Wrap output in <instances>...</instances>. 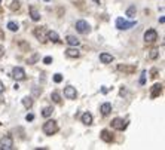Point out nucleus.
Returning a JSON list of instances; mask_svg holds the SVG:
<instances>
[{
  "instance_id": "3",
  "label": "nucleus",
  "mask_w": 165,
  "mask_h": 150,
  "mask_svg": "<svg viewBox=\"0 0 165 150\" xmlns=\"http://www.w3.org/2000/svg\"><path fill=\"white\" fill-rule=\"evenodd\" d=\"M137 24V21H125L124 18H118L116 19V27L119 30H129L131 27H134Z\"/></svg>"
},
{
  "instance_id": "19",
  "label": "nucleus",
  "mask_w": 165,
  "mask_h": 150,
  "mask_svg": "<svg viewBox=\"0 0 165 150\" xmlns=\"http://www.w3.org/2000/svg\"><path fill=\"white\" fill-rule=\"evenodd\" d=\"M66 40H67V43H69L70 46H79V39L74 37V36H67Z\"/></svg>"
},
{
  "instance_id": "10",
  "label": "nucleus",
  "mask_w": 165,
  "mask_h": 150,
  "mask_svg": "<svg viewBox=\"0 0 165 150\" xmlns=\"http://www.w3.org/2000/svg\"><path fill=\"white\" fill-rule=\"evenodd\" d=\"M125 126H127V125H125L124 120L119 119V117H116V119L112 120V128H115V129H124Z\"/></svg>"
},
{
  "instance_id": "22",
  "label": "nucleus",
  "mask_w": 165,
  "mask_h": 150,
  "mask_svg": "<svg viewBox=\"0 0 165 150\" xmlns=\"http://www.w3.org/2000/svg\"><path fill=\"white\" fill-rule=\"evenodd\" d=\"M52 113H54V107H45L43 112H42V116L43 117H49V116H52Z\"/></svg>"
},
{
  "instance_id": "27",
  "label": "nucleus",
  "mask_w": 165,
  "mask_h": 150,
  "mask_svg": "<svg viewBox=\"0 0 165 150\" xmlns=\"http://www.w3.org/2000/svg\"><path fill=\"white\" fill-rule=\"evenodd\" d=\"M144 83H146V72H143L140 77V85H144Z\"/></svg>"
},
{
  "instance_id": "9",
  "label": "nucleus",
  "mask_w": 165,
  "mask_h": 150,
  "mask_svg": "<svg viewBox=\"0 0 165 150\" xmlns=\"http://www.w3.org/2000/svg\"><path fill=\"white\" fill-rule=\"evenodd\" d=\"M162 92V85L161 83H155L153 86H152V91H150V97L152 98H156L158 95Z\"/></svg>"
},
{
  "instance_id": "18",
  "label": "nucleus",
  "mask_w": 165,
  "mask_h": 150,
  "mask_svg": "<svg viewBox=\"0 0 165 150\" xmlns=\"http://www.w3.org/2000/svg\"><path fill=\"white\" fill-rule=\"evenodd\" d=\"M46 39H49V40L54 42V43H58V42H60V37H58V33H57V31H49Z\"/></svg>"
},
{
  "instance_id": "33",
  "label": "nucleus",
  "mask_w": 165,
  "mask_h": 150,
  "mask_svg": "<svg viewBox=\"0 0 165 150\" xmlns=\"http://www.w3.org/2000/svg\"><path fill=\"white\" fill-rule=\"evenodd\" d=\"M107 91H109L107 88H101V92H103V94H107Z\"/></svg>"
},
{
  "instance_id": "25",
  "label": "nucleus",
  "mask_w": 165,
  "mask_h": 150,
  "mask_svg": "<svg viewBox=\"0 0 165 150\" xmlns=\"http://www.w3.org/2000/svg\"><path fill=\"white\" fill-rule=\"evenodd\" d=\"M11 9H12V11H17V9H19V2H18V0H14V2H12V5H11Z\"/></svg>"
},
{
  "instance_id": "34",
  "label": "nucleus",
  "mask_w": 165,
  "mask_h": 150,
  "mask_svg": "<svg viewBox=\"0 0 165 150\" xmlns=\"http://www.w3.org/2000/svg\"><path fill=\"white\" fill-rule=\"evenodd\" d=\"M2 39H5V34H3V31H2V28H0V40Z\"/></svg>"
},
{
  "instance_id": "14",
  "label": "nucleus",
  "mask_w": 165,
  "mask_h": 150,
  "mask_svg": "<svg viewBox=\"0 0 165 150\" xmlns=\"http://www.w3.org/2000/svg\"><path fill=\"white\" fill-rule=\"evenodd\" d=\"M22 106H24L27 110H30V109L33 107V98H31V97H24V98H22Z\"/></svg>"
},
{
  "instance_id": "17",
  "label": "nucleus",
  "mask_w": 165,
  "mask_h": 150,
  "mask_svg": "<svg viewBox=\"0 0 165 150\" xmlns=\"http://www.w3.org/2000/svg\"><path fill=\"white\" fill-rule=\"evenodd\" d=\"M34 34H36V37L39 39V40H42V42H45V40H46L45 30H43V28H36V30H34Z\"/></svg>"
},
{
  "instance_id": "12",
  "label": "nucleus",
  "mask_w": 165,
  "mask_h": 150,
  "mask_svg": "<svg viewBox=\"0 0 165 150\" xmlns=\"http://www.w3.org/2000/svg\"><path fill=\"white\" fill-rule=\"evenodd\" d=\"M100 110H101V114H103V116H107V114H110V112H112V104H110V103H103L101 107H100Z\"/></svg>"
},
{
  "instance_id": "24",
  "label": "nucleus",
  "mask_w": 165,
  "mask_h": 150,
  "mask_svg": "<svg viewBox=\"0 0 165 150\" xmlns=\"http://www.w3.org/2000/svg\"><path fill=\"white\" fill-rule=\"evenodd\" d=\"M54 82L55 83H61L63 82V75H60V73L54 75Z\"/></svg>"
},
{
  "instance_id": "23",
  "label": "nucleus",
  "mask_w": 165,
  "mask_h": 150,
  "mask_svg": "<svg viewBox=\"0 0 165 150\" xmlns=\"http://www.w3.org/2000/svg\"><path fill=\"white\" fill-rule=\"evenodd\" d=\"M51 100H52L54 103H57V104H58V103H61V98H60V94H58L57 91H54V92L51 94Z\"/></svg>"
},
{
  "instance_id": "11",
  "label": "nucleus",
  "mask_w": 165,
  "mask_h": 150,
  "mask_svg": "<svg viewBox=\"0 0 165 150\" xmlns=\"http://www.w3.org/2000/svg\"><path fill=\"white\" fill-rule=\"evenodd\" d=\"M113 59H115V56L112 55V54H107V52H103V54H100V61H101L103 64H110Z\"/></svg>"
},
{
  "instance_id": "16",
  "label": "nucleus",
  "mask_w": 165,
  "mask_h": 150,
  "mask_svg": "<svg viewBox=\"0 0 165 150\" xmlns=\"http://www.w3.org/2000/svg\"><path fill=\"white\" fill-rule=\"evenodd\" d=\"M135 14H137V8L132 5V6H129L128 9H127V12H125V15L128 17V18H135Z\"/></svg>"
},
{
  "instance_id": "6",
  "label": "nucleus",
  "mask_w": 165,
  "mask_h": 150,
  "mask_svg": "<svg viewBox=\"0 0 165 150\" xmlns=\"http://www.w3.org/2000/svg\"><path fill=\"white\" fill-rule=\"evenodd\" d=\"M156 39H158V31L153 30V28L147 30L146 33H144V40H146L147 43H152V42H155Z\"/></svg>"
},
{
  "instance_id": "37",
  "label": "nucleus",
  "mask_w": 165,
  "mask_h": 150,
  "mask_svg": "<svg viewBox=\"0 0 165 150\" xmlns=\"http://www.w3.org/2000/svg\"><path fill=\"white\" fill-rule=\"evenodd\" d=\"M0 3H2V0H0Z\"/></svg>"
},
{
  "instance_id": "2",
  "label": "nucleus",
  "mask_w": 165,
  "mask_h": 150,
  "mask_svg": "<svg viewBox=\"0 0 165 150\" xmlns=\"http://www.w3.org/2000/svg\"><path fill=\"white\" fill-rule=\"evenodd\" d=\"M74 28H76L79 33H82V34H88V33L91 31V25H89L86 21H83V19L77 21L76 25H74Z\"/></svg>"
},
{
  "instance_id": "8",
  "label": "nucleus",
  "mask_w": 165,
  "mask_h": 150,
  "mask_svg": "<svg viewBox=\"0 0 165 150\" xmlns=\"http://www.w3.org/2000/svg\"><path fill=\"white\" fill-rule=\"evenodd\" d=\"M66 55L69 56V58H77V56L80 55V52H79L77 46H70V48L66 49Z\"/></svg>"
},
{
  "instance_id": "28",
  "label": "nucleus",
  "mask_w": 165,
  "mask_h": 150,
  "mask_svg": "<svg viewBox=\"0 0 165 150\" xmlns=\"http://www.w3.org/2000/svg\"><path fill=\"white\" fill-rule=\"evenodd\" d=\"M118 69L119 70H127V72H132L134 70V67H125V65H119Z\"/></svg>"
},
{
  "instance_id": "13",
  "label": "nucleus",
  "mask_w": 165,
  "mask_h": 150,
  "mask_svg": "<svg viewBox=\"0 0 165 150\" xmlns=\"http://www.w3.org/2000/svg\"><path fill=\"white\" fill-rule=\"evenodd\" d=\"M100 137H101V140H103V141H106V143H110V141L113 140V135H112L107 129H103L101 134H100Z\"/></svg>"
},
{
  "instance_id": "36",
  "label": "nucleus",
  "mask_w": 165,
  "mask_h": 150,
  "mask_svg": "<svg viewBox=\"0 0 165 150\" xmlns=\"http://www.w3.org/2000/svg\"><path fill=\"white\" fill-rule=\"evenodd\" d=\"M45 2H49V0H45Z\"/></svg>"
},
{
  "instance_id": "30",
  "label": "nucleus",
  "mask_w": 165,
  "mask_h": 150,
  "mask_svg": "<svg viewBox=\"0 0 165 150\" xmlns=\"http://www.w3.org/2000/svg\"><path fill=\"white\" fill-rule=\"evenodd\" d=\"M25 120H27V122L34 120V114H31V113H30V114H27V116H25Z\"/></svg>"
},
{
  "instance_id": "7",
  "label": "nucleus",
  "mask_w": 165,
  "mask_h": 150,
  "mask_svg": "<svg viewBox=\"0 0 165 150\" xmlns=\"http://www.w3.org/2000/svg\"><path fill=\"white\" fill-rule=\"evenodd\" d=\"M64 97L69 98V100H74V98L77 97L76 88H73V86H66V88H64Z\"/></svg>"
},
{
  "instance_id": "1",
  "label": "nucleus",
  "mask_w": 165,
  "mask_h": 150,
  "mask_svg": "<svg viewBox=\"0 0 165 150\" xmlns=\"http://www.w3.org/2000/svg\"><path fill=\"white\" fill-rule=\"evenodd\" d=\"M58 123L52 120V119H49V120H46L45 123H43V132L46 134V135H52L55 132H58Z\"/></svg>"
},
{
  "instance_id": "26",
  "label": "nucleus",
  "mask_w": 165,
  "mask_h": 150,
  "mask_svg": "<svg viewBox=\"0 0 165 150\" xmlns=\"http://www.w3.org/2000/svg\"><path fill=\"white\" fill-rule=\"evenodd\" d=\"M158 55H159V51H156V49H153L150 54H149V56L152 58V59H155V58H158Z\"/></svg>"
},
{
  "instance_id": "32",
  "label": "nucleus",
  "mask_w": 165,
  "mask_h": 150,
  "mask_svg": "<svg viewBox=\"0 0 165 150\" xmlns=\"http://www.w3.org/2000/svg\"><path fill=\"white\" fill-rule=\"evenodd\" d=\"M3 91H5V86H3V82L0 80V94H2Z\"/></svg>"
},
{
  "instance_id": "29",
  "label": "nucleus",
  "mask_w": 165,
  "mask_h": 150,
  "mask_svg": "<svg viewBox=\"0 0 165 150\" xmlns=\"http://www.w3.org/2000/svg\"><path fill=\"white\" fill-rule=\"evenodd\" d=\"M43 62H45L46 65L51 64V62H52V56H45V58H43Z\"/></svg>"
},
{
  "instance_id": "35",
  "label": "nucleus",
  "mask_w": 165,
  "mask_h": 150,
  "mask_svg": "<svg viewBox=\"0 0 165 150\" xmlns=\"http://www.w3.org/2000/svg\"><path fill=\"white\" fill-rule=\"evenodd\" d=\"M159 22H161V24H164V22H165V18H164V17H161V18H159Z\"/></svg>"
},
{
  "instance_id": "15",
  "label": "nucleus",
  "mask_w": 165,
  "mask_h": 150,
  "mask_svg": "<svg viewBox=\"0 0 165 150\" xmlns=\"http://www.w3.org/2000/svg\"><path fill=\"white\" fill-rule=\"evenodd\" d=\"M82 122L85 123V125H91L92 123V114L89 112H85L82 114Z\"/></svg>"
},
{
  "instance_id": "5",
  "label": "nucleus",
  "mask_w": 165,
  "mask_h": 150,
  "mask_svg": "<svg viewBox=\"0 0 165 150\" xmlns=\"http://www.w3.org/2000/svg\"><path fill=\"white\" fill-rule=\"evenodd\" d=\"M12 77H14L15 80H24V79H25V72H24V69H22V67H15V69L12 70Z\"/></svg>"
},
{
  "instance_id": "4",
  "label": "nucleus",
  "mask_w": 165,
  "mask_h": 150,
  "mask_svg": "<svg viewBox=\"0 0 165 150\" xmlns=\"http://www.w3.org/2000/svg\"><path fill=\"white\" fill-rule=\"evenodd\" d=\"M0 147L3 150H11L14 147V140L11 135H5L2 140H0Z\"/></svg>"
},
{
  "instance_id": "21",
  "label": "nucleus",
  "mask_w": 165,
  "mask_h": 150,
  "mask_svg": "<svg viewBox=\"0 0 165 150\" xmlns=\"http://www.w3.org/2000/svg\"><path fill=\"white\" fill-rule=\"evenodd\" d=\"M8 28H9L11 31H18L19 24L18 22H15V21H9V22H8Z\"/></svg>"
},
{
  "instance_id": "31",
  "label": "nucleus",
  "mask_w": 165,
  "mask_h": 150,
  "mask_svg": "<svg viewBox=\"0 0 165 150\" xmlns=\"http://www.w3.org/2000/svg\"><path fill=\"white\" fill-rule=\"evenodd\" d=\"M3 55H5V48H3V46L0 45V58H2Z\"/></svg>"
},
{
  "instance_id": "20",
  "label": "nucleus",
  "mask_w": 165,
  "mask_h": 150,
  "mask_svg": "<svg viewBox=\"0 0 165 150\" xmlns=\"http://www.w3.org/2000/svg\"><path fill=\"white\" fill-rule=\"evenodd\" d=\"M30 14H31V19H33V21H40V14L37 12L36 8L31 6V8H30Z\"/></svg>"
}]
</instances>
